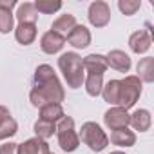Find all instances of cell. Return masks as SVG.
I'll return each mask as SVG.
<instances>
[{
	"label": "cell",
	"mask_w": 154,
	"mask_h": 154,
	"mask_svg": "<svg viewBox=\"0 0 154 154\" xmlns=\"http://www.w3.org/2000/svg\"><path fill=\"white\" fill-rule=\"evenodd\" d=\"M65 98V91L58 80L54 69L49 63H42L35 71V87L29 93V100L35 107H44L47 103H60Z\"/></svg>",
	"instance_id": "1"
},
{
	"label": "cell",
	"mask_w": 154,
	"mask_h": 154,
	"mask_svg": "<svg viewBox=\"0 0 154 154\" xmlns=\"http://www.w3.org/2000/svg\"><path fill=\"white\" fill-rule=\"evenodd\" d=\"M58 67H60V72L63 74V80H65L67 87H71V89H80L84 85L85 69H84L82 56L78 53L69 51V53L60 54Z\"/></svg>",
	"instance_id": "2"
},
{
	"label": "cell",
	"mask_w": 154,
	"mask_h": 154,
	"mask_svg": "<svg viewBox=\"0 0 154 154\" xmlns=\"http://www.w3.org/2000/svg\"><path fill=\"white\" fill-rule=\"evenodd\" d=\"M80 141H84L93 152H102L103 149H107L109 145V136L105 134V131L96 123V122H85L80 129L78 134Z\"/></svg>",
	"instance_id": "3"
},
{
	"label": "cell",
	"mask_w": 154,
	"mask_h": 154,
	"mask_svg": "<svg viewBox=\"0 0 154 154\" xmlns=\"http://www.w3.org/2000/svg\"><path fill=\"white\" fill-rule=\"evenodd\" d=\"M56 138H58V145L63 152H74L80 147V138L78 132L74 129V120L71 116H63L58 123H56Z\"/></svg>",
	"instance_id": "4"
},
{
	"label": "cell",
	"mask_w": 154,
	"mask_h": 154,
	"mask_svg": "<svg viewBox=\"0 0 154 154\" xmlns=\"http://www.w3.org/2000/svg\"><path fill=\"white\" fill-rule=\"evenodd\" d=\"M141 89H143V84L138 76L134 74H129L125 76L123 80H120V100H118V107L129 111L131 107L136 105V102L140 100V94H141Z\"/></svg>",
	"instance_id": "5"
},
{
	"label": "cell",
	"mask_w": 154,
	"mask_h": 154,
	"mask_svg": "<svg viewBox=\"0 0 154 154\" xmlns=\"http://www.w3.org/2000/svg\"><path fill=\"white\" fill-rule=\"evenodd\" d=\"M87 18H89V24L93 27H105L111 22V8H109V4L103 2V0L93 2L89 6Z\"/></svg>",
	"instance_id": "6"
},
{
	"label": "cell",
	"mask_w": 154,
	"mask_h": 154,
	"mask_svg": "<svg viewBox=\"0 0 154 154\" xmlns=\"http://www.w3.org/2000/svg\"><path fill=\"white\" fill-rule=\"evenodd\" d=\"M103 123L111 131L125 129V127H129V112L125 109H122V107H111L103 114Z\"/></svg>",
	"instance_id": "7"
},
{
	"label": "cell",
	"mask_w": 154,
	"mask_h": 154,
	"mask_svg": "<svg viewBox=\"0 0 154 154\" xmlns=\"http://www.w3.org/2000/svg\"><path fill=\"white\" fill-rule=\"evenodd\" d=\"M152 45V35L150 31L147 29H140V31H134L131 36H129V47L132 53L136 54H143L150 49Z\"/></svg>",
	"instance_id": "8"
},
{
	"label": "cell",
	"mask_w": 154,
	"mask_h": 154,
	"mask_svg": "<svg viewBox=\"0 0 154 154\" xmlns=\"http://www.w3.org/2000/svg\"><path fill=\"white\" fill-rule=\"evenodd\" d=\"M18 132V123L11 116L9 109L6 105H0V141L8 140Z\"/></svg>",
	"instance_id": "9"
},
{
	"label": "cell",
	"mask_w": 154,
	"mask_h": 154,
	"mask_svg": "<svg viewBox=\"0 0 154 154\" xmlns=\"http://www.w3.org/2000/svg\"><path fill=\"white\" fill-rule=\"evenodd\" d=\"M63 45H65V38L56 35L51 29L45 31L42 35V38H40V47H42V51L45 54H56V53H60L63 49Z\"/></svg>",
	"instance_id": "10"
},
{
	"label": "cell",
	"mask_w": 154,
	"mask_h": 154,
	"mask_svg": "<svg viewBox=\"0 0 154 154\" xmlns=\"http://www.w3.org/2000/svg\"><path fill=\"white\" fill-rule=\"evenodd\" d=\"M105 58H107V65L112 67L114 71H118V72H129L131 71L132 62H131V56L125 51L112 49V51H109V54Z\"/></svg>",
	"instance_id": "11"
},
{
	"label": "cell",
	"mask_w": 154,
	"mask_h": 154,
	"mask_svg": "<svg viewBox=\"0 0 154 154\" xmlns=\"http://www.w3.org/2000/svg\"><path fill=\"white\" fill-rule=\"evenodd\" d=\"M65 40H67L74 49H85V47L91 44V31H89L85 26L76 24L74 29L65 36Z\"/></svg>",
	"instance_id": "12"
},
{
	"label": "cell",
	"mask_w": 154,
	"mask_h": 154,
	"mask_svg": "<svg viewBox=\"0 0 154 154\" xmlns=\"http://www.w3.org/2000/svg\"><path fill=\"white\" fill-rule=\"evenodd\" d=\"M84 62V69H85V74H103L109 65H107V58L103 54H98V53H93V54H87L85 58H82Z\"/></svg>",
	"instance_id": "13"
},
{
	"label": "cell",
	"mask_w": 154,
	"mask_h": 154,
	"mask_svg": "<svg viewBox=\"0 0 154 154\" xmlns=\"http://www.w3.org/2000/svg\"><path fill=\"white\" fill-rule=\"evenodd\" d=\"M49 143L40 138H29L24 143H18V154H49Z\"/></svg>",
	"instance_id": "14"
},
{
	"label": "cell",
	"mask_w": 154,
	"mask_h": 154,
	"mask_svg": "<svg viewBox=\"0 0 154 154\" xmlns=\"http://www.w3.org/2000/svg\"><path fill=\"white\" fill-rule=\"evenodd\" d=\"M150 123H152V118H150V112L147 109H136L132 114H129V125L134 131L145 132L150 129Z\"/></svg>",
	"instance_id": "15"
},
{
	"label": "cell",
	"mask_w": 154,
	"mask_h": 154,
	"mask_svg": "<svg viewBox=\"0 0 154 154\" xmlns=\"http://www.w3.org/2000/svg\"><path fill=\"white\" fill-rule=\"evenodd\" d=\"M74 26H76V18H74V15L65 13V15H60V17L51 24V31H54L56 35H60V36L65 38V36L74 29Z\"/></svg>",
	"instance_id": "16"
},
{
	"label": "cell",
	"mask_w": 154,
	"mask_h": 154,
	"mask_svg": "<svg viewBox=\"0 0 154 154\" xmlns=\"http://www.w3.org/2000/svg\"><path fill=\"white\" fill-rule=\"evenodd\" d=\"M18 24H36L38 20V11L35 8V4L31 2H24L17 6V13H15Z\"/></svg>",
	"instance_id": "17"
},
{
	"label": "cell",
	"mask_w": 154,
	"mask_h": 154,
	"mask_svg": "<svg viewBox=\"0 0 154 154\" xmlns=\"http://www.w3.org/2000/svg\"><path fill=\"white\" fill-rule=\"evenodd\" d=\"M109 141L112 145H116V147H132L136 143V134L129 127L118 129V131H112L111 132V140Z\"/></svg>",
	"instance_id": "18"
},
{
	"label": "cell",
	"mask_w": 154,
	"mask_h": 154,
	"mask_svg": "<svg viewBox=\"0 0 154 154\" xmlns=\"http://www.w3.org/2000/svg\"><path fill=\"white\" fill-rule=\"evenodd\" d=\"M15 38L22 45H29L36 38V24H18L15 27Z\"/></svg>",
	"instance_id": "19"
},
{
	"label": "cell",
	"mask_w": 154,
	"mask_h": 154,
	"mask_svg": "<svg viewBox=\"0 0 154 154\" xmlns=\"http://www.w3.org/2000/svg\"><path fill=\"white\" fill-rule=\"evenodd\" d=\"M136 72H138V78L147 84L154 82V58L152 56H147V58H141L136 65Z\"/></svg>",
	"instance_id": "20"
},
{
	"label": "cell",
	"mask_w": 154,
	"mask_h": 154,
	"mask_svg": "<svg viewBox=\"0 0 154 154\" xmlns=\"http://www.w3.org/2000/svg\"><path fill=\"white\" fill-rule=\"evenodd\" d=\"M63 116H65V112H63V107L60 103H47V105L40 107V120L58 123Z\"/></svg>",
	"instance_id": "21"
},
{
	"label": "cell",
	"mask_w": 154,
	"mask_h": 154,
	"mask_svg": "<svg viewBox=\"0 0 154 154\" xmlns=\"http://www.w3.org/2000/svg\"><path fill=\"white\" fill-rule=\"evenodd\" d=\"M84 87L89 96H93V98L100 96L102 89H103V74H85Z\"/></svg>",
	"instance_id": "22"
},
{
	"label": "cell",
	"mask_w": 154,
	"mask_h": 154,
	"mask_svg": "<svg viewBox=\"0 0 154 154\" xmlns=\"http://www.w3.org/2000/svg\"><path fill=\"white\" fill-rule=\"evenodd\" d=\"M102 96L103 100L112 105V107H118V100H120V80H109L103 89H102Z\"/></svg>",
	"instance_id": "23"
},
{
	"label": "cell",
	"mask_w": 154,
	"mask_h": 154,
	"mask_svg": "<svg viewBox=\"0 0 154 154\" xmlns=\"http://www.w3.org/2000/svg\"><path fill=\"white\" fill-rule=\"evenodd\" d=\"M33 131H35V134H36V138H40V140H49L54 132H56V123H51V122H45V120H36L35 122V125H33Z\"/></svg>",
	"instance_id": "24"
},
{
	"label": "cell",
	"mask_w": 154,
	"mask_h": 154,
	"mask_svg": "<svg viewBox=\"0 0 154 154\" xmlns=\"http://www.w3.org/2000/svg\"><path fill=\"white\" fill-rule=\"evenodd\" d=\"M35 8L42 15H53V13L62 9V2H60V0H36Z\"/></svg>",
	"instance_id": "25"
},
{
	"label": "cell",
	"mask_w": 154,
	"mask_h": 154,
	"mask_svg": "<svg viewBox=\"0 0 154 154\" xmlns=\"http://www.w3.org/2000/svg\"><path fill=\"white\" fill-rule=\"evenodd\" d=\"M13 26H15V15H13V11L0 9V33L8 35L9 31L15 29Z\"/></svg>",
	"instance_id": "26"
},
{
	"label": "cell",
	"mask_w": 154,
	"mask_h": 154,
	"mask_svg": "<svg viewBox=\"0 0 154 154\" xmlns=\"http://www.w3.org/2000/svg\"><path fill=\"white\" fill-rule=\"evenodd\" d=\"M141 8L140 0H120L118 2V9L125 15V17H132L136 15V11Z\"/></svg>",
	"instance_id": "27"
},
{
	"label": "cell",
	"mask_w": 154,
	"mask_h": 154,
	"mask_svg": "<svg viewBox=\"0 0 154 154\" xmlns=\"http://www.w3.org/2000/svg\"><path fill=\"white\" fill-rule=\"evenodd\" d=\"M0 154H18V143L15 141H6L0 145Z\"/></svg>",
	"instance_id": "28"
},
{
	"label": "cell",
	"mask_w": 154,
	"mask_h": 154,
	"mask_svg": "<svg viewBox=\"0 0 154 154\" xmlns=\"http://www.w3.org/2000/svg\"><path fill=\"white\" fill-rule=\"evenodd\" d=\"M17 6H18L17 0H0V9H8V11H11V9L17 8Z\"/></svg>",
	"instance_id": "29"
},
{
	"label": "cell",
	"mask_w": 154,
	"mask_h": 154,
	"mask_svg": "<svg viewBox=\"0 0 154 154\" xmlns=\"http://www.w3.org/2000/svg\"><path fill=\"white\" fill-rule=\"evenodd\" d=\"M111 154H125V152H122V150H114V152H111Z\"/></svg>",
	"instance_id": "30"
},
{
	"label": "cell",
	"mask_w": 154,
	"mask_h": 154,
	"mask_svg": "<svg viewBox=\"0 0 154 154\" xmlns=\"http://www.w3.org/2000/svg\"><path fill=\"white\" fill-rule=\"evenodd\" d=\"M49 154H53V152H49Z\"/></svg>",
	"instance_id": "31"
}]
</instances>
